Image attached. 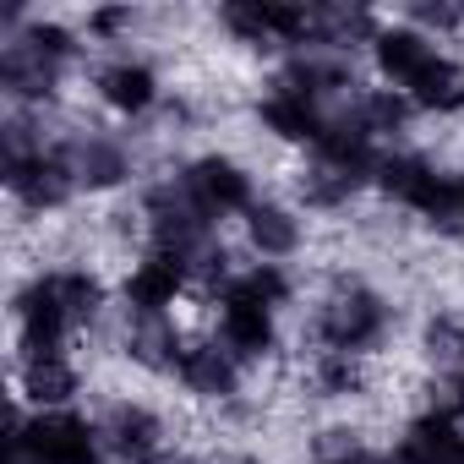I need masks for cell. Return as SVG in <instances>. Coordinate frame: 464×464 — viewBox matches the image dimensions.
Returning a JSON list of instances; mask_svg holds the SVG:
<instances>
[{"instance_id":"obj_2","label":"cell","mask_w":464,"mask_h":464,"mask_svg":"<svg viewBox=\"0 0 464 464\" xmlns=\"http://www.w3.org/2000/svg\"><path fill=\"white\" fill-rule=\"evenodd\" d=\"M175 180H180V191L213 218V224H236L268 186H263V175L229 148V142H213V148H197V153H186L180 159V169H175Z\"/></svg>"},{"instance_id":"obj_5","label":"cell","mask_w":464,"mask_h":464,"mask_svg":"<svg viewBox=\"0 0 464 464\" xmlns=\"http://www.w3.org/2000/svg\"><path fill=\"white\" fill-rule=\"evenodd\" d=\"M404 355L448 382L464 372V295H437V301H420L415 317H410V339H404Z\"/></svg>"},{"instance_id":"obj_1","label":"cell","mask_w":464,"mask_h":464,"mask_svg":"<svg viewBox=\"0 0 464 464\" xmlns=\"http://www.w3.org/2000/svg\"><path fill=\"white\" fill-rule=\"evenodd\" d=\"M175 77L159 55L148 50H115V55H93L88 72H82V99L121 131H137L148 126L164 99H169Z\"/></svg>"},{"instance_id":"obj_4","label":"cell","mask_w":464,"mask_h":464,"mask_svg":"<svg viewBox=\"0 0 464 464\" xmlns=\"http://www.w3.org/2000/svg\"><path fill=\"white\" fill-rule=\"evenodd\" d=\"M6 393L28 415H44V410H88L93 372H88V361L77 350L23 355V361H6Z\"/></svg>"},{"instance_id":"obj_3","label":"cell","mask_w":464,"mask_h":464,"mask_svg":"<svg viewBox=\"0 0 464 464\" xmlns=\"http://www.w3.org/2000/svg\"><path fill=\"white\" fill-rule=\"evenodd\" d=\"M229 229H236V241L252 263H274V268H301L317 241V218L301 213L285 191H263Z\"/></svg>"}]
</instances>
